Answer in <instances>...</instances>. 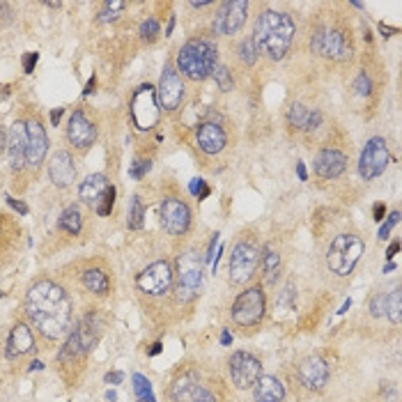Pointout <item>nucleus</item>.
Masks as SVG:
<instances>
[{
    "instance_id": "1a4fd4ad",
    "label": "nucleus",
    "mask_w": 402,
    "mask_h": 402,
    "mask_svg": "<svg viewBox=\"0 0 402 402\" xmlns=\"http://www.w3.org/2000/svg\"><path fill=\"white\" fill-rule=\"evenodd\" d=\"M258 263H260V251L253 244L241 241V244L234 246L232 258H230V280L234 285H241V283H246V280H251L253 273L258 269Z\"/></svg>"
},
{
    "instance_id": "f03ea898",
    "label": "nucleus",
    "mask_w": 402,
    "mask_h": 402,
    "mask_svg": "<svg viewBox=\"0 0 402 402\" xmlns=\"http://www.w3.org/2000/svg\"><path fill=\"white\" fill-rule=\"evenodd\" d=\"M294 39V21L285 12L267 10L258 16L256 28H253V42L258 51H263L267 58L280 60L290 51Z\"/></svg>"
},
{
    "instance_id": "79ce46f5",
    "label": "nucleus",
    "mask_w": 402,
    "mask_h": 402,
    "mask_svg": "<svg viewBox=\"0 0 402 402\" xmlns=\"http://www.w3.org/2000/svg\"><path fill=\"white\" fill-rule=\"evenodd\" d=\"M370 313L375 315V317H381V315L386 313V294H377V297H372Z\"/></svg>"
},
{
    "instance_id": "e433bc0d",
    "label": "nucleus",
    "mask_w": 402,
    "mask_h": 402,
    "mask_svg": "<svg viewBox=\"0 0 402 402\" xmlns=\"http://www.w3.org/2000/svg\"><path fill=\"white\" fill-rule=\"evenodd\" d=\"M113 203H115V189H113V186H109V191L104 193L102 200H99L97 207H95L99 216H109V214L113 212Z\"/></svg>"
},
{
    "instance_id": "49530a36",
    "label": "nucleus",
    "mask_w": 402,
    "mask_h": 402,
    "mask_svg": "<svg viewBox=\"0 0 402 402\" xmlns=\"http://www.w3.org/2000/svg\"><path fill=\"white\" fill-rule=\"evenodd\" d=\"M322 122V113L320 111H311V115H308V124H306V129L311 131V129H317Z\"/></svg>"
},
{
    "instance_id": "603ef678",
    "label": "nucleus",
    "mask_w": 402,
    "mask_h": 402,
    "mask_svg": "<svg viewBox=\"0 0 402 402\" xmlns=\"http://www.w3.org/2000/svg\"><path fill=\"white\" fill-rule=\"evenodd\" d=\"M221 343H223V345H230V343H232L230 331H225V329H223V333H221Z\"/></svg>"
},
{
    "instance_id": "c9c22d12",
    "label": "nucleus",
    "mask_w": 402,
    "mask_h": 402,
    "mask_svg": "<svg viewBox=\"0 0 402 402\" xmlns=\"http://www.w3.org/2000/svg\"><path fill=\"white\" fill-rule=\"evenodd\" d=\"M126 8V5L122 3V0H111V3H106V10L99 14V21L102 23H109V21H115L118 14Z\"/></svg>"
},
{
    "instance_id": "8fccbe9b",
    "label": "nucleus",
    "mask_w": 402,
    "mask_h": 402,
    "mask_svg": "<svg viewBox=\"0 0 402 402\" xmlns=\"http://www.w3.org/2000/svg\"><path fill=\"white\" fill-rule=\"evenodd\" d=\"M122 379H124L122 372H109V375H106V381H109V384H120Z\"/></svg>"
},
{
    "instance_id": "2eb2a0df",
    "label": "nucleus",
    "mask_w": 402,
    "mask_h": 402,
    "mask_svg": "<svg viewBox=\"0 0 402 402\" xmlns=\"http://www.w3.org/2000/svg\"><path fill=\"white\" fill-rule=\"evenodd\" d=\"M161 223L170 234H184L191 225V210L179 198H168L161 205Z\"/></svg>"
},
{
    "instance_id": "bb28decb",
    "label": "nucleus",
    "mask_w": 402,
    "mask_h": 402,
    "mask_svg": "<svg viewBox=\"0 0 402 402\" xmlns=\"http://www.w3.org/2000/svg\"><path fill=\"white\" fill-rule=\"evenodd\" d=\"M198 381H200L198 372H184V375H179V377L175 379V384H172V388H170L172 400H175V402H191L193 395H196L198 388H200Z\"/></svg>"
},
{
    "instance_id": "473e14b6",
    "label": "nucleus",
    "mask_w": 402,
    "mask_h": 402,
    "mask_svg": "<svg viewBox=\"0 0 402 402\" xmlns=\"http://www.w3.org/2000/svg\"><path fill=\"white\" fill-rule=\"evenodd\" d=\"M143 216H145L143 203H140V198H138V196H133V198H131L129 221H126V225H129L131 230H140V227H143Z\"/></svg>"
},
{
    "instance_id": "c756f323",
    "label": "nucleus",
    "mask_w": 402,
    "mask_h": 402,
    "mask_svg": "<svg viewBox=\"0 0 402 402\" xmlns=\"http://www.w3.org/2000/svg\"><path fill=\"white\" fill-rule=\"evenodd\" d=\"M263 260H265V276H267V283H276L278 271H280V258H278V253L273 251L271 246H267Z\"/></svg>"
},
{
    "instance_id": "4468645a",
    "label": "nucleus",
    "mask_w": 402,
    "mask_h": 402,
    "mask_svg": "<svg viewBox=\"0 0 402 402\" xmlns=\"http://www.w3.org/2000/svg\"><path fill=\"white\" fill-rule=\"evenodd\" d=\"M311 44L320 56H326L333 60H347L352 56V46L347 44L345 35L338 30H317L313 35Z\"/></svg>"
},
{
    "instance_id": "a211bd4d",
    "label": "nucleus",
    "mask_w": 402,
    "mask_h": 402,
    "mask_svg": "<svg viewBox=\"0 0 402 402\" xmlns=\"http://www.w3.org/2000/svg\"><path fill=\"white\" fill-rule=\"evenodd\" d=\"M25 131H28V152H25V161H28V166H39L46 157V150H49V138H46L44 126L39 124L37 120L25 122Z\"/></svg>"
},
{
    "instance_id": "39448f33",
    "label": "nucleus",
    "mask_w": 402,
    "mask_h": 402,
    "mask_svg": "<svg viewBox=\"0 0 402 402\" xmlns=\"http://www.w3.org/2000/svg\"><path fill=\"white\" fill-rule=\"evenodd\" d=\"M205 285V271L203 263L196 253H186L177 260V299L179 301H191L203 292Z\"/></svg>"
},
{
    "instance_id": "9b49d317",
    "label": "nucleus",
    "mask_w": 402,
    "mask_h": 402,
    "mask_svg": "<svg viewBox=\"0 0 402 402\" xmlns=\"http://www.w3.org/2000/svg\"><path fill=\"white\" fill-rule=\"evenodd\" d=\"M246 12H249V3L246 0L223 3L216 19H214V32L216 35H237L246 23Z\"/></svg>"
},
{
    "instance_id": "aec40b11",
    "label": "nucleus",
    "mask_w": 402,
    "mask_h": 402,
    "mask_svg": "<svg viewBox=\"0 0 402 402\" xmlns=\"http://www.w3.org/2000/svg\"><path fill=\"white\" fill-rule=\"evenodd\" d=\"M347 168V157L338 150H322L315 157V172L324 179H336Z\"/></svg>"
},
{
    "instance_id": "412c9836",
    "label": "nucleus",
    "mask_w": 402,
    "mask_h": 402,
    "mask_svg": "<svg viewBox=\"0 0 402 402\" xmlns=\"http://www.w3.org/2000/svg\"><path fill=\"white\" fill-rule=\"evenodd\" d=\"M49 175H51V182L60 186V189L69 186L76 179V166H74V159L69 152H56V157L49 164Z\"/></svg>"
},
{
    "instance_id": "4be33fe9",
    "label": "nucleus",
    "mask_w": 402,
    "mask_h": 402,
    "mask_svg": "<svg viewBox=\"0 0 402 402\" xmlns=\"http://www.w3.org/2000/svg\"><path fill=\"white\" fill-rule=\"evenodd\" d=\"M196 138H198L200 150L207 152V154H219L225 147V131H223V126L216 124V122L200 124Z\"/></svg>"
},
{
    "instance_id": "de8ad7c7",
    "label": "nucleus",
    "mask_w": 402,
    "mask_h": 402,
    "mask_svg": "<svg viewBox=\"0 0 402 402\" xmlns=\"http://www.w3.org/2000/svg\"><path fill=\"white\" fill-rule=\"evenodd\" d=\"M35 63H37V53H28V56L23 58V69H25V74H30L32 69H35Z\"/></svg>"
},
{
    "instance_id": "b1692460",
    "label": "nucleus",
    "mask_w": 402,
    "mask_h": 402,
    "mask_svg": "<svg viewBox=\"0 0 402 402\" xmlns=\"http://www.w3.org/2000/svg\"><path fill=\"white\" fill-rule=\"evenodd\" d=\"M32 347H35L32 331L23 324V322H19V324H14V329H12L10 338H8V357L10 359L23 357V354L32 352Z\"/></svg>"
},
{
    "instance_id": "cd10ccee",
    "label": "nucleus",
    "mask_w": 402,
    "mask_h": 402,
    "mask_svg": "<svg viewBox=\"0 0 402 402\" xmlns=\"http://www.w3.org/2000/svg\"><path fill=\"white\" fill-rule=\"evenodd\" d=\"M83 285L95 294H106L109 292V276L102 269H88L83 271Z\"/></svg>"
},
{
    "instance_id": "f3484780",
    "label": "nucleus",
    "mask_w": 402,
    "mask_h": 402,
    "mask_svg": "<svg viewBox=\"0 0 402 402\" xmlns=\"http://www.w3.org/2000/svg\"><path fill=\"white\" fill-rule=\"evenodd\" d=\"M25 152H28V131H25V122H14L10 126L8 136V154L10 164L14 170H21L28 161H25Z\"/></svg>"
},
{
    "instance_id": "72a5a7b5",
    "label": "nucleus",
    "mask_w": 402,
    "mask_h": 402,
    "mask_svg": "<svg viewBox=\"0 0 402 402\" xmlns=\"http://www.w3.org/2000/svg\"><path fill=\"white\" fill-rule=\"evenodd\" d=\"M133 391H136L138 400L143 402H154V395H152V384L147 381L143 375H133Z\"/></svg>"
},
{
    "instance_id": "6e6d98bb",
    "label": "nucleus",
    "mask_w": 402,
    "mask_h": 402,
    "mask_svg": "<svg viewBox=\"0 0 402 402\" xmlns=\"http://www.w3.org/2000/svg\"><path fill=\"white\" fill-rule=\"evenodd\" d=\"M297 172H299V179H304V182H306V168H304V164H301V161L297 164Z\"/></svg>"
},
{
    "instance_id": "c85d7f7f",
    "label": "nucleus",
    "mask_w": 402,
    "mask_h": 402,
    "mask_svg": "<svg viewBox=\"0 0 402 402\" xmlns=\"http://www.w3.org/2000/svg\"><path fill=\"white\" fill-rule=\"evenodd\" d=\"M60 230L69 232V234H78L80 227H83V219H80V212L76 207H67V210L60 214V221H58Z\"/></svg>"
},
{
    "instance_id": "37998d69",
    "label": "nucleus",
    "mask_w": 402,
    "mask_h": 402,
    "mask_svg": "<svg viewBox=\"0 0 402 402\" xmlns=\"http://www.w3.org/2000/svg\"><path fill=\"white\" fill-rule=\"evenodd\" d=\"M398 221H400V214H398V212H393L391 216H388V223L381 225L379 239H388V234H391V227H393V225H398Z\"/></svg>"
},
{
    "instance_id": "f704fd0d",
    "label": "nucleus",
    "mask_w": 402,
    "mask_h": 402,
    "mask_svg": "<svg viewBox=\"0 0 402 402\" xmlns=\"http://www.w3.org/2000/svg\"><path fill=\"white\" fill-rule=\"evenodd\" d=\"M239 58L244 60L246 65H256L258 63V46H256V42H253V37H246L244 42H241V46H239Z\"/></svg>"
},
{
    "instance_id": "69168bd1",
    "label": "nucleus",
    "mask_w": 402,
    "mask_h": 402,
    "mask_svg": "<svg viewBox=\"0 0 402 402\" xmlns=\"http://www.w3.org/2000/svg\"><path fill=\"white\" fill-rule=\"evenodd\" d=\"M138 402H143V400H138Z\"/></svg>"
},
{
    "instance_id": "052dcab7",
    "label": "nucleus",
    "mask_w": 402,
    "mask_h": 402,
    "mask_svg": "<svg viewBox=\"0 0 402 402\" xmlns=\"http://www.w3.org/2000/svg\"><path fill=\"white\" fill-rule=\"evenodd\" d=\"M159 352H161V343H154V345H152V350H150V354L154 357V354H159Z\"/></svg>"
},
{
    "instance_id": "c03bdc74",
    "label": "nucleus",
    "mask_w": 402,
    "mask_h": 402,
    "mask_svg": "<svg viewBox=\"0 0 402 402\" xmlns=\"http://www.w3.org/2000/svg\"><path fill=\"white\" fill-rule=\"evenodd\" d=\"M12 21V8L8 3H0V30Z\"/></svg>"
},
{
    "instance_id": "f257e3e1",
    "label": "nucleus",
    "mask_w": 402,
    "mask_h": 402,
    "mask_svg": "<svg viewBox=\"0 0 402 402\" xmlns=\"http://www.w3.org/2000/svg\"><path fill=\"white\" fill-rule=\"evenodd\" d=\"M25 313L42 336L56 340L65 336L71 324V299L51 280H39L28 290Z\"/></svg>"
},
{
    "instance_id": "7c9ffc66",
    "label": "nucleus",
    "mask_w": 402,
    "mask_h": 402,
    "mask_svg": "<svg viewBox=\"0 0 402 402\" xmlns=\"http://www.w3.org/2000/svg\"><path fill=\"white\" fill-rule=\"evenodd\" d=\"M308 115H311V109H306L304 104H292L290 111H287V122H290V126H294V129H306Z\"/></svg>"
},
{
    "instance_id": "6e6552de",
    "label": "nucleus",
    "mask_w": 402,
    "mask_h": 402,
    "mask_svg": "<svg viewBox=\"0 0 402 402\" xmlns=\"http://www.w3.org/2000/svg\"><path fill=\"white\" fill-rule=\"evenodd\" d=\"M172 278H175L172 267L168 263H164V260H159V263L150 265L145 271L138 273L136 285H138L140 292L152 294V297H161V294H166L170 290Z\"/></svg>"
},
{
    "instance_id": "0eeeda50",
    "label": "nucleus",
    "mask_w": 402,
    "mask_h": 402,
    "mask_svg": "<svg viewBox=\"0 0 402 402\" xmlns=\"http://www.w3.org/2000/svg\"><path fill=\"white\" fill-rule=\"evenodd\" d=\"M131 115L133 122H136L138 129H152L159 120V106H157V90L152 85H140V88L133 92L131 99Z\"/></svg>"
},
{
    "instance_id": "dca6fc26",
    "label": "nucleus",
    "mask_w": 402,
    "mask_h": 402,
    "mask_svg": "<svg viewBox=\"0 0 402 402\" xmlns=\"http://www.w3.org/2000/svg\"><path fill=\"white\" fill-rule=\"evenodd\" d=\"M299 381L311 391H320L329 381V364L320 357H308L299 366Z\"/></svg>"
},
{
    "instance_id": "13d9d810",
    "label": "nucleus",
    "mask_w": 402,
    "mask_h": 402,
    "mask_svg": "<svg viewBox=\"0 0 402 402\" xmlns=\"http://www.w3.org/2000/svg\"><path fill=\"white\" fill-rule=\"evenodd\" d=\"M42 368H44V364H42V361H32L30 370H42Z\"/></svg>"
},
{
    "instance_id": "6ab92c4d",
    "label": "nucleus",
    "mask_w": 402,
    "mask_h": 402,
    "mask_svg": "<svg viewBox=\"0 0 402 402\" xmlns=\"http://www.w3.org/2000/svg\"><path fill=\"white\" fill-rule=\"evenodd\" d=\"M67 136H69V140L78 147V150H85V147H90L92 143H95L97 129H95V124H92L90 120L83 115V113L76 111V113H74V115L69 118V126H67Z\"/></svg>"
},
{
    "instance_id": "20e7f679",
    "label": "nucleus",
    "mask_w": 402,
    "mask_h": 402,
    "mask_svg": "<svg viewBox=\"0 0 402 402\" xmlns=\"http://www.w3.org/2000/svg\"><path fill=\"white\" fill-rule=\"evenodd\" d=\"M364 256V241L357 234H338L326 251V265L338 276H350Z\"/></svg>"
},
{
    "instance_id": "9d476101",
    "label": "nucleus",
    "mask_w": 402,
    "mask_h": 402,
    "mask_svg": "<svg viewBox=\"0 0 402 402\" xmlns=\"http://www.w3.org/2000/svg\"><path fill=\"white\" fill-rule=\"evenodd\" d=\"M388 161H391V154H388V147L381 138H370L368 145L361 152L359 159V172L364 179H372L379 177L381 172L386 170Z\"/></svg>"
},
{
    "instance_id": "0e129e2a",
    "label": "nucleus",
    "mask_w": 402,
    "mask_h": 402,
    "mask_svg": "<svg viewBox=\"0 0 402 402\" xmlns=\"http://www.w3.org/2000/svg\"><path fill=\"white\" fill-rule=\"evenodd\" d=\"M0 299H3V292H0Z\"/></svg>"
},
{
    "instance_id": "393cba45",
    "label": "nucleus",
    "mask_w": 402,
    "mask_h": 402,
    "mask_svg": "<svg viewBox=\"0 0 402 402\" xmlns=\"http://www.w3.org/2000/svg\"><path fill=\"white\" fill-rule=\"evenodd\" d=\"M253 398L256 402H283L285 386L276 377H260L253 384Z\"/></svg>"
},
{
    "instance_id": "5701e85b",
    "label": "nucleus",
    "mask_w": 402,
    "mask_h": 402,
    "mask_svg": "<svg viewBox=\"0 0 402 402\" xmlns=\"http://www.w3.org/2000/svg\"><path fill=\"white\" fill-rule=\"evenodd\" d=\"M74 336H76L80 350L88 354L92 347L97 345L99 336H102V320H99L97 315H85V317L78 322L76 329H74Z\"/></svg>"
},
{
    "instance_id": "e2e57ef3",
    "label": "nucleus",
    "mask_w": 402,
    "mask_h": 402,
    "mask_svg": "<svg viewBox=\"0 0 402 402\" xmlns=\"http://www.w3.org/2000/svg\"><path fill=\"white\" fill-rule=\"evenodd\" d=\"M3 145H5V136H3V131H0V152H3Z\"/></svg>"
},
{
    "instance_id": "ddd939ff",
    "label": "nucleus",
    "mask_w": 402,
    "mask_h": 402,
    "mask_svg": "<svg viewBox=\"0 0 402 402\" xmlns=\"http://www.w3.org/2000/svg\"><path fill=\"white\" fill-rule=\"evenodd\" d=\"M182 97H184L182 78H179V74L175 71V67L166 65L164 74H161L159 90H157V99H159L161 109H166V111L179 109V104H182Z\"/></svg>"
},
{
    "instance_id": "4c0bfd02",
    "label": "nucleus",
    "mask_w": 402,
    "mask_h": 402,
    "mask_svg": "<svg viewBox=\"0 0 402 402\" xmlns=\"http://www.w3.org/2000/svg\"><path fill=\"white\" fill-rule=\"evenodd\" d=\"M212 76L216 78V83H219V88L223 90V92H227V90H232V78H230V71L225 69L223 65H219L216 69L212 71Z\"/></svg>"
},
{
    "instance_id": "58836bf2",
    "label": "nucleus",
    "mask_w": 402,
    "mask_h": 402,
    "mask_svg": "<svg viewBox=\"0 0 402 402\" xmlns=\"http://www.w3.org/2000/svg\"><path fill=\"white\" fill-rule=\"evenodd\" d=\"M354 88H357L359 95H364V97L370 95L372 83H370V78H368V74H366V71H361L359 76H357V80H354Z\"/></svg>"
},
{
    "instance_id": "7ed1b4c3",
    "label": "nucleus",
    "mask_w": 402,
    "mask_h": 402,
    "mask_svg": "<svg viewBox=\"0 0 402 402\" xmlns=\"http://www.w3.org/2000/svg\"><path fill=\"white\" fill-rule=\"evenodd\" d=\"M177 67L191 80H205L219 67V51L212 39H191L177 53Z\"/></svg>"
},
{
    "instance_id": "a19ab883",
    "label": "nucleus",
    "mask_w": 402,
    "mask_h": 402,
    "mask_svg": "<svg viewBox=\"0 0 402 402\" xmlns=\"http://www.w3.org/2000/svg\"><path fill=\"white\" fill-rule=\"evenodd\" d=\"M150 168H152V161H136V164L131 166L129 175L133 179H140V177H145L147 172H150Z\"/></svg>"
},
{
    "instance_id": "ea45409f",
    "label": "nucleus",
    "mask_w": 402,
    "mask_h": 402,
    "mask_svg": "<svg viewBox=\"0 0 402 402\" xmlns=\"http://www.w3.org/2000/svg\"><path fill=\"white\" fill-rule=\"evenodd\" d=\"M140 35H143V39H154L159 35V23L157 19H147V21H143V25H140Z\"/></svg>"
},
{
    "instance_id": "680f3d73",
    "label": "nucleus",
    "mask_w": 402,
    "mask_h": 402,
    "mask_svg": "<svg viewBox=\"0 0 402 402\" xmlns=\"http://www.w3.org/2000/svg\"><path fill=\"white\" fill-rule=\"evenodd\" d=\"M350 306H352V301H350V299H347V301H345V304H343V308H340V311H338V313H345V311H347V308H350Z\"/></svg>"
},
{
    "instance_id": "f8f14e48",
    "label": "nucleus",
    "mask_w": 402,
    "mask_h": 402,
    "mask_svg": "<svg viewBox=\"0 0 402 402\" xmlns=\"http://www.w3.org/2000/svg\"><path fill=\"white\" fill-rule=\"evenodd\" d=\"M230 375L237 388H251L263 377V364L249 352H234L230 357Z\"/></svg>"
},
{
    "instance_id": "09e8293b",
    "label": "nucleus",
    "mask_w": 402,
    "mask_h": 402,
    "mask_svg": "<svg viewBox=\"0 0 402 402\" xmlns=\"http://www.w3.org/2000/svg\"><path fill=\"white\" fill-rule=\"evenodd\" d=\"M8 203H10L12 207H14V210L21 212V214H28V207H25V205L21 203V200H14V198H10V196H8Z\"/></svg>"
},
{
    "instance_id": "4d7b16f0",
    "label": "nucleus",
    "mask_w": 402,
    "mask_h": 402,
    "mask_svg": "<svg viewBox=\"0 0 402 402\" xmlns=\"http://www.w3.org/2000/svg\"><path fill=\"white\" fill-rule=\"evenodd\" d=\"M92 90H95V76H92V78L88 80V88H85V90H83V95H90V92H92Z\"/></svg>"
},
{
    "instance_id": "a18cd8bd",
    "label": "nucleus",
    "mask_w": 402,
    "mask_h": 402,
    "mask_svg": "<svg viewBox=\"0 0 402 402\" xmlns=\"http://www.w3.org/2000/svg\"><path fill=\"white\" fill-rule=\"evenodd\" d=\"M191 402H216V398L207 391V388H198V393L193 395V400Z\"/></svg>"
},
{
    "instance_id": "423d86ee",
    "label": "nucleus",
    "mask_w": 402,
    "mask_h": 402,
    "mask_svg": "<svg viewBox=\"0 0 402 402\" xmlns=\"http://www.w3.org/2000/svg\"><path fill=\"white\" fill-rule=\"evenodd\" d=\"M265 317V292L260 287H249L232 304V320L239 326H256Z\"/></svg>"
},
{
    "instance_id": "3c124183",
    "label": "nucleus",
    "mask_w": 402,
    "mask_h": 402,
    "mask_svg": "<svg viewBox=\"0 0 402 402\" xmlns=\"http://www.w3.org/2000/svg\"><path fill=\"white\" fill-rule=\"evenodd\" d=\"M63 113H65V109H56V111H53V113H51V122H53V124H58V122H60V118H63Z\"/></svg>"
},
{
    "instance_id": "2f4dec72",
    "label": "nucleus",
    "mask_w": 402,
    "mask_h": 402,
    "mask_svg": "<svg viewBox=\"0 0 402 402\" xmlns=\"http://www.w3.org/2000/svg\"><path fill=\"white\" fill-rule=\"evenodd\" d=\"M386 315L391 317L393 324H400V315H402V292H400V287H395V290L386 297Z\"/></svg>"
},
{
    "instance_id": "5fc2aeb1",
    "label": "nucleus",
    "mask_w": 402,
    "mask_h": 402,
    "mask_svg": "<svg viewBox=\"0 0 402 402\" xmlns=\"http://www.w3.org/2000/svg\"><path fill=\"white\" fill-rule=\"evenodd\" d=\"M375 219H377V221L384 219V205H377V207H375Z\"/></svg>"
},
{
    "instance_id": "a878e982",
    "label": "nucleus",
    "mask_w": 402,
    "mask_h": 402,
    "mask_svg": "<svg viewBox=\"0 0 402 402\" xmlns=\"http://www.w3.org/2000/svg\"><path fill=\"white\" fill-rule=\"evenodd\" d=\"M106 191H109V179H106V175H102V172H97V175H90L83 184H80L78 196L85 205L97 207V203L102 200Z\"/></svg>"
},
{
    "instance_id": "864d4df0",
    "label": "nucleus",
    "mask_w": 402,
    "mask_h": 402,
    "mask_svg": "<svg viewBox=\"0 0 402 402\" xmlns=\"http://www.w3.org/2000/svg\"><path fill=\"white\" fill-rule=\"evenodd\" d=\"M398 249H400V244H398V241H393V244L388 246V256H386V258H393L395 253H398Z\"/></svg>"
},
{
    "instance_id": "bf43d9fd",
    "label": "nucleus",
    "mask_w": 402,
    "mask_h": 402,
    "mask_svg": "<svg viewBox=\"0 0 402 402\" xmlns=\"http://www.w3.org/2000/svg\"><path fill=\"white\" fill-rule=\"evenodd\" d=\"M379 30H381V32H384V37H388V32H395V28H386V25H384V23H381V25H379Z\"/></svg>"
}]
</instances>
